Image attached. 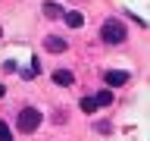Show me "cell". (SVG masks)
Here are the masks:
<instances>
[{"label":"cell","mask_w":150,"mask_h":141,"mask_svg":"<svg viewBox=\"0 0 150 141\" xmlns=\"http://www.w3.org/2000/svg\"><path fill=\"white\" fill-rule=\"evenodd\" d=\"M97 110V100L94 97H81V113H94Z\"/></svg>","instance_id":"9c48e42d"},{"label":"cell","mask_w":150,"mask_h":141,"mask_svg":"<svg viewBox=\"0 0 150 141\" xmlns=\"http://www.w3.org/2000/svg\"><path fill=\"white\" fill-rule=\"evenodd\" d=\"M63 16H66V25H69V28H81L84 25V16H81V13H63Z\"/></svg>","instance_id":"52a82bcc"},{"label":"cell","mask_w":150,"mask_h":141,"mask_svg":"<svg viewBox=\"0 0 150 141\" xmlns=\"http://www.w3.org/2000/svg\"><path fill=\"white\" fill-rule=\"evenodd\" d=\"M44 16L47 19H59V16H63V6H59L56 0H47V3H44Z\"/></svg>","instance_id":"8992f818"},{"label":"cell","mask_w":150,"mask_h":141,"mask_svg":"<svg viewBox=\"0 0 150 141\" xmlns=\"http://www.w3.org/2000/svg\"><path fill=\"white\" fill-rule=\"evenodd\" d=\"M3 94H6V88H3V85H0V97H3Z\"/></svg>","instance_id":"8fae6325"},{"label":"cell","mask_w":150,"mask_h":141,"mask_svg":"<svg viewBox=\"0 0 150 141\" xmlns=\"http://www.w3.org/2000/svg\"><path fill=\"white\" fill-rule=\"evenodd\" d=\"M128 78H131V72H125V69H106V72H103V82H106V88H122Z\"/></svg>","instance_id":"3957f363"},{"label":"cell","mask_w":150,"mask_h":141,"mask_svg":"<svg viewBox=\"0 0 150 141\" xmlns=\"http://www.w3.org/2000/svg\"><path fill=\"white\" fill-rule=\"evenodd\" d=\"M100 38L106 44H122V41L128 38V28H125V22H119V19H106L100 25Z\"/></svg>","instance_id":"6da1fadb"},{"label":"cell","mask_w":150,"mask_h":141,"mask_svg":"<svg viewBox=\"0 0 150 141\" xmlns=\"http://www.w3.org/2000/svg\"><path fill=\"white\" fill-rule=\"evenodd\" d=\"M0 141H13V132H9V125L3 119H0Z\"/></svg>","instance_id":"30bf717a"},{"label":"cell","mask_w":150,"mask_h":141,"mask_svg":"<svg viewBox=\"0 0 150 141\" xmlns=\"http://www.w3.org/2000/svg\"><path fill=\"white\" fill-rule=\"evenodd\" d=\"M44 47H47V50H50V53H66V47H69V44H66L63 38L50 35V38H44Z\"/></svg>","instance_id":"277c9868"},{"label":"cell","mask_w":150,"mask_h":141,"mask_svg":"<svg viewBox=\"0 0 150 141\" xmlns=\"http://www.w3.org/2000/svg\"><path fill=\"white\" fill-rule=\"evenodd\" d=\"M94 100H97V107H110V103H112V91H110V88H103Z\"/></svg>","instance_id":"ba28073f"},{"label":"cell","mask_w":150,"mask_h":141,"mask_svg":"<svg viewBox=\"0 0 150 141\" xmlns=\"http://www.w3.org/2000/svg\"><path fill=\"white\" fill-rule=\"evenodd\" d=\"M53 82L59 85V88H69V85L75 82V75L69 72V69H56V72H53Z\"/></svg>","instance_id":"5b68a950"},{"label":"cell","mask_w":150,"mask_h":141,"mask_svg":"<svg viewBox=\"0 0 150 141\" xmlns=\"http://www.w3.org/2000/svg\"><path fill=\"white\" fill-rule=\"evenodd\" d=\"M41 119H44V116H41V110H35V107H25V110L19 113L16 125L25 132V135H31V132H38V129H41Z\"/></svg>","instance_id":"7a4b0ae2"}]
</instances>
